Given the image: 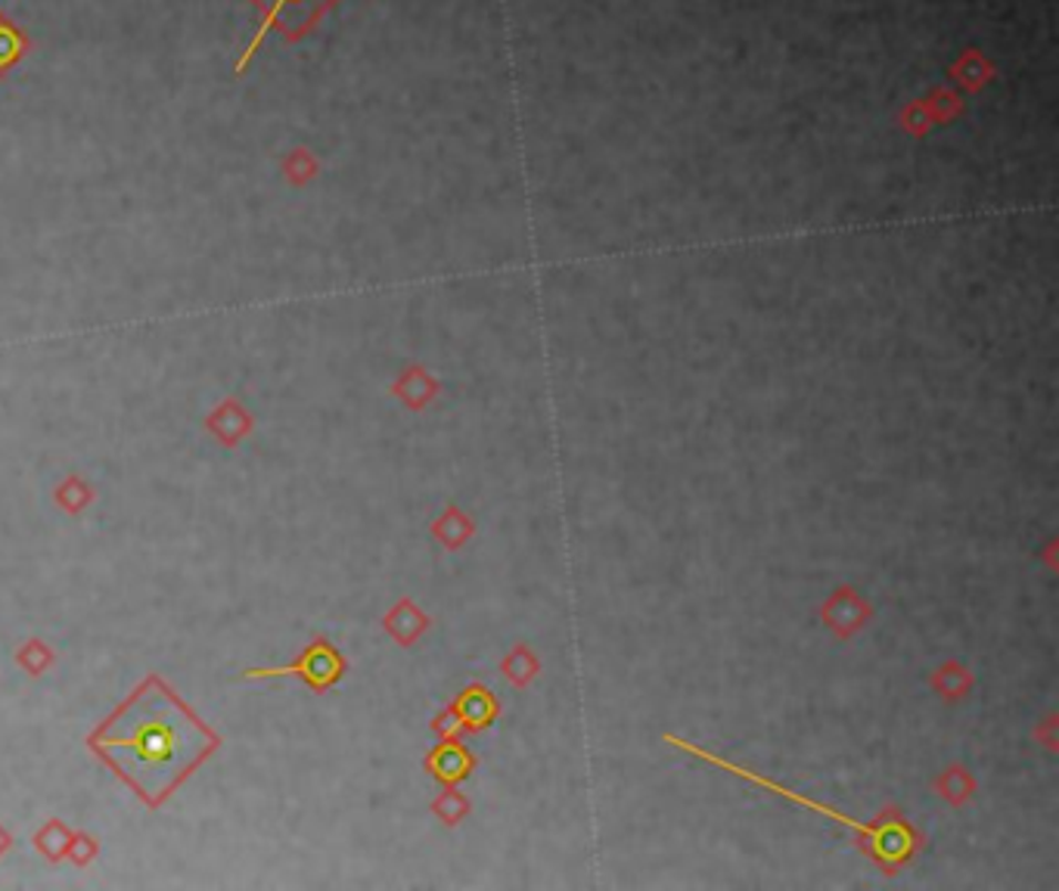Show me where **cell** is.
<instances>
[{"mask_svg":"<svg viewBox=\"0 0 1059 891\" xmlns=\"http://www.w3.org/2000/svg\"><path fill=\"white\" fill-rule=\"evenodd\" d=\"M125 720H112V727L103 734V742H96L94 749L103 758L112 751H125L127 761L115 765L119 774L127 782H134L137 774L153 777L146 801H156L162 792L158 777L168 774V782L174 786L199 761V755H206V749H199L206 727H199L196 718L187 715V708L168 693L165 696L137 693V699L125 705Z\"/></svg>","mask_w":1059,"mask_h":891,"instance_id":"1","label":"cell"},{"mask_svg":"<svg viewBox=\"0 0 1059 891\" xmlns=\"http://www.w3.org/2000/svg\"><path fill=\"white\" fill-rule=\"evenodd\" d=\"M873 606L870 600L852 584H839L833 594L821 603L823 627L836 637V641H854L864 627L873 622Z\"/></svg>","mask_w":1059,"mask_h":891,"instance_id":"2","label":"cell"},{"mask_svg":"<svg viewBox=\"0 0 1059 891\" xmlns=\"http://www.w3.org/2000/svg\"><path fill=\"white\" fill-rule=\"evenodd\" d=\"M454 715H457L463 734H485L494 720L501 718V703L485 684H470L454 696Z\"/></svg>","mask_w":1059,"mask_h":891,"instance_id":"3","label":"cell"},{"mask_svg":"<svg viewBox=\"0 0 1059 891\" xmlns=\"http://www.w3.org/2000/svg\"><path fill=\"white\" fill-rule=\"evenodd\" d=\"M426 770L429 777H435L442 786H460L475 770V755L460 742V736L442 739L426 755Z\"/></svg>","mask_w":1059,"mask_h":891,"instance_id":"4","label":"cell"},{"mask_svg":"<svg viewBox=\"0 0 1059 891\" xmlns=\"http://www.w3.org/2000/svg\"><path fill=\"white\" fill-rule=\"evenodd\" d=\"M286 672L301 674L315 689H327L342 677L346 662H342V656L332 649L330 643H315V646H308L305 656H301L292 668H286Z\"/></svg>","mask_w":1059,"mask_h":891,"instance_id":"5","label":"cell"},{"mask_svg":"<svg viewBox=\"0 0 1059 891\" xmlns=\"http://www.w3.org/2000/svg\"><path fill=\"white\" fill-rule=\"evenodd\" d=\"M429 625H432V618L413 603L411 596H401L395 606L385 612V618H382L385 634H389L398 646H413V643L426 634Z\"/></svg>","mask_w":1059,"mask_h":891,"instance_id":"6","label":"cell"},{"mask_svg":"<svg viewBox=\"0 0 1059 891\" xmlns=\"http://www.w3.org/2000/svg\"><path fill=\"white\" fill-rule=\"evenodd\" d=\"M929 687L942 703H964L976 689V674L969 672V665H964L960 658H948L929 674Z\"/></svg>","mask_w":1059,"mask_h":891,"instance_id":"7","label":"cell"},{"mask_svg":"<svg viewBox=\"0 0 1059 891\" xmlns=\"http://www.w3.org/2000/svg\"><path fill=\"white\" fill-rule=\"evenodd\" d=\"M392 395H395L404 407H411V410H426V407L442 395V382L429 373V370H423V367H411V370H404V373L392 382Z\"/></svg>","mask_w":1059,"mask_h":891,"instance_id":"8","label":"cell"},{"mask_svg":"<svg viewBox=\"0 0 1059 891\" xmlns=\"http://www.w3.org/2000/svg\"><path fill=\"white\" fill-rule=\"evenodd\" d=\"M933 792L942 798L945 805H950V808H957V811H960V808H966V805L976 798V792H979V780L973 777V770H969V767L948 765L933 780Z\"/></svg>","mask_w":1059,"mask_h":891,"instance_id":"9","label":"cell"},{"mask_svg":"<svg viewBox=\"0 0 1059 891\" xmlns=\"http://www.w3.org/2000/svg\"><path fill=\"white\" fill-rule=\"evenodd\" d=\"M432 537H435L448 553H454V550L466 547L475 537V519L470 516L466 510H460L457 503H448L442 516L432 522Z\"/></svg>","mask_w":1059,"mask_h":891,"instance_id":"10","label":"cell"},{"mask_svg":"<svg viewBox=\"0 0 1059 891\" xmlns=\"http://www.w3.org/2000/svg\"><path fill=\"white\" fill-rule=\"evenodd\" d=\"M501 674L510 687L528 689L541 674V658L535 656V649L528 643H516L504 658H501Z\"/></svg>","mask_w":1059,"mask_h":891,"instance_id":"11","label":"cell"},{"mask_svg":"<svg viewBox=\"0 0 1059 891\" xmlns=\"http://www.w3.org/2000/svg\"><path fill=\"white\" fill-rule=\"evenodd\" d=\"M249 426H253V422L239 410L237 401H224V404L208 417V429L222 438L224 444H237L239 438L249 432Z\"/></svg>","mask_w":1059,"mask_h":891,"instance_id":"12","label":"cell"},{"mask_svg":"<svg viewBox=\"0 0 1059 891\" xmlns=\"http://www.w3.org/2000/svg\"><path fill=\"white\" fill-rule=\"evenodd\" d=\"M429 808H432V813L442 820L444 827L454 829L470 817V811H473V801L460 792V786H444L442 792L432 798V805H429Z\"/></svg>","mask_w":1059,"mask_h":891,"instance_id":"13","label":"cell"},{"mask_svg":"<svg viewBox=\"0 0 1059 891\" xmlns=\"http://www.w3.org/2000/svg\"><path fill=\"white\" fill-rule=\"evenodd\" d=\"M69 842H72V832L65 829V823L60 820H50L48 827L41 829L38 836H34V844H38V851L44 854L48 860H60L65 858V851H69Z\"/></svg>","mask_w":1059,"mask_h":891,"instance_id":"14","label":"cell"},{"mask_svg":"<svg viewBox=\"0 0 1059 891\" xmlns=\"http://www.w3.org/2000/svg\"><path fill=\"white\" fill-rule=\"evenodd\" d=\"M56 501L63 503L69 513H79V510H84V506L91 503V491H88V485H84L81 479L72 475V479H65L63 485H60V491H56Z\"/></svg>","mask_w":1059,"mask_h":891,"instance_id":"15","label":"cell"},{"mask_svg":"<svg viewBox=\"0 0 1059 891\" xmlns=\"http://www.w3.org/2000/svg\"><path fill=\"white\" fill-rule=\"evenodd\" d=\"M50 662H53V653H50L44 643L32 641L19 649V665L29 674H44L50 668Z\"/></svg>","mask_w":1059,"mask_h":891,"instance_id":"16","label":"cell"},{"mask_svg":"<svg viewBox=\"0 0 1059 891\" xmlns=\"http://www.w3.org/2000/svg\"><path fill=\"white\" fill-rule=\"evenodd\" d=\"M19 53H22V41H19V34L13 32L7 22H0V69H7V65L17 63Z\"/></svg>","mask_w":1059,"mask_h":891,"instance_id":"17","label":"cell"},{"mask_svg":"<svg viewBox=\"0 0 1059 891\" xmlns=\"http://www.w3.org/2000/svg\"><path fill=\"white\" fill-rule=\"evenodd\" d=\"M1031 736H1035V739H1038V742H1041L1043 749L1050 751V755H1057V749H1059V720H1057V715H1047L1041 724H1035Z\"/></svg>","mask_w":1059,"mask_h":891,"instance_id":"18","label":"cell"},{"mask_svg":"<svg viewBox=\"0 0 1059 891\" xmlns=\"http://www.w3.org/2000/svg\"><path fill=\"white\" fill-rule=\"evenodd\" d=\"M432 730H435V736H439V739H454V736L463 734V727H460V720H457V715H454V708H451V705L444 708L439 718L432 720Z\"/></svg>","mask_w":1059,"mask_h":891,"instance_id":"19","label":"cell"},{"mask_svg":"<svg viewBox=\"0 0 1059 891\" xmlns=\"http://www.w3.org/2000/svg\"><path fill=\"white\" fill-rule=\"evenodd\" d=\"M65 854L75 860L79 867H84V863L96 854V842L91 839V836H81L79 832V836H72V842H69V851H65Z\"/></svg>","mask_w":1059,"mask_h":891,"instance_id":"20","label":"cell"},{"mask_svg":"<svg viewBox=\"0 0 1059 891\" xmlns=\"http://www.w3.org/2000/svg\"><path fill=\"white\" fill-rule=\"evenodd\" d=\"M7 848H10V832H7V829H0V854H3Z\"/></svg>","mask_w":1059,"mask_h":891,"instance_id":"21","label":"cell"}]
</instances>
